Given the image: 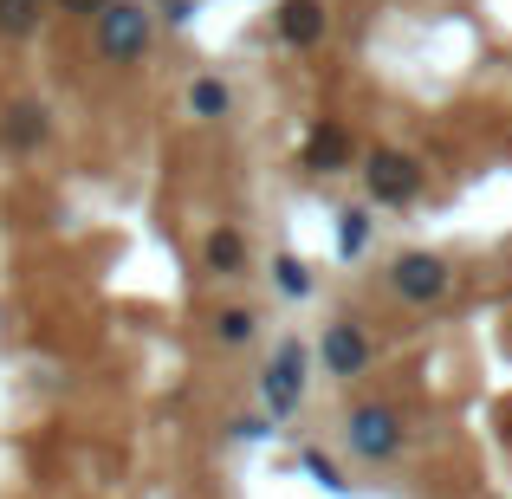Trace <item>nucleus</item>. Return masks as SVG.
Segmentation results:
<instances>
[{"label": "nucleus", "mask_w": 512, "mask_h": 499, "mask_svg": "<svg viewBox=\"0 0 512 499\" xmlns=\"http://www.w3.org/2000/svg\"><path fill=\"white\" fill-rule=\"evenodd\" d=\"M201 266H208L214 279H240L247 273V234H240V227H214V234L201 240Z\"/></svg>", "instance_id": "nucleus-10"}, {"label": "nucleus", "mask_w": 512, "mask_h": 499, "mask_svg": "<svg viewBox=\"0 0 512 499\" xmlns=\"http://www.w3.org/2000/svg\"><path fill=\"white\" fill-rule=\"evenodd\" d=\"M273 26H279V39H286L292 52H312L318 39H325V0H279Z\"/></svg>", "instance_id": "nucleus-8"}, {"label": "nucleus", "mask_w": 512, "mask_h": 499, "mask_svg": "<svg viewBox=\"0 0 512 499\" xmlns=\"http://www.w3.org/2000/svg\"><path fill=\"white\" fill-rule=\"evenodd\" d=\"M188 13H195V0H163V20H169V26H182Z\"/></svg>", "instance_id": "nucleus-19"}, {"label": "nucleus", "mask_w": 512, "mask_h": 499, "mask_svg": "<svg viewBox=\"0 0 512 499\" xmlns=\"http://www.w3.org/2000/svg\"><path fill=\"white\" fill-rule=\"evenodd\" d=\"M273 286L286 292V299H312V266H305L299 253H279L273 260Z\"/></svg>", "instance_id": "nucleus-14"}, {"label": "nucleus", "mask_w": 512, "mask_h": 499, "mask_svg": "<svg viewBox=\"0 0 512 499\" xmlns=\"http://www.w3.org/2000/svg\"><path fill=\"white\" fill-rule=\"evenodd\" d=\"M46 137H52V117L39 111V104H7V111H0V143H7L13 156L46 150Z\"/></svg>", "instance_id": "nucleus-9"}, {"label": "nucleus", "mask_w": 512, "mask_h": 499, "mask_svg": "<svg viewBox=\"0 0 512 499\" xmlns=\"http://www.w3.org/2000/svg\"><path fill=\"white\" fill-rule=\"evenodd\" d=\"M227 428H234L240 441H266V435H273V422H266V415H234Z\"/></svg>", "instance_id": "nucleus-17"}, {"label": "nucleus", "mask_w": 512, "mask_h": 499, "mask_svg": "<svg viewBox=\"0 0 512 499\" xmlns=\"http://www.w3.org/2000/svg\"><path fill=\"white\" fill-rule=\"evenodd\" d=\"M59 7H65V13H78V20H98V13H104V7H117V0H59Z\"/></svg>", "instance_id": "nucleus-18"}, {"label": "nucleus", "mask_w": 512, "mask_h": 499, "mask_svg": "<svg viewBox=\"0 0 512 499\" xmlns=\"http://www.w3.org/2000/svg\"><path fill=\"white\" fill-rule=\"evenodd\" d=\"M299 163L312 169V175H344L350 163H363V143H357V130H350V124L325 117V124H312V137H305Z\"/></svg>", "instance_id": "nucleus-7"}, {"label": "nucleus", "mask_w": 512, "mask_h": 499, "mask_svg": "<svg viewBox=\"0 0 512 499\" xmlns=\"http://www.w3.org/2000/svg\"><path fill=\"white\" fill-rule=\"evenodd\" d=\"M344 448L357 454V461L370 467H389L402 448H409V428H402V415L389 409V402H350L344 409Z\"/></svg>", "instance_id": "nucleus-2"}, {"label": "nucleus", "mask_w": 512, "mask_h": 499, "mask_svg": "<svg viewBox=\"0 0 512 499\" xmlns=\"http://www.w3.org/2000/svg\"><path fill=\"white\" fill-rule=\"evenodd\" d=\"M253 337H260V312H253V305H221V312H214V344L240 350V344H253Z\"/></svg>", "instance_id": "nucleus-11"}, {"label": "nucleus", "mask_w": 512, "mask_h": 499, "mask_svg": "<svg viewBox=\"0 0 512 499\" xmlns=\"http://www.w3.org/2000/svg\"><path fill=\"white\" fill-rule=\"evenodd\" d=\"M448 286H454V266L435 247H409L389 260V292L402 305H435V299H448Z\"/></svg>", "instance_id": "nucleus-3"}, {"label": "nucleus", "mask_w": 512, "mask_h": 499, "mask_svg": "<svg viewBox=\"0 0 512 499\" xmlns=\"http://www.w3.org/2000/svg\"><path fill=\"white\" fill-rule=\"evenodd\" d=\"M305 370H312V350H305L299 337H279L273 363L260 370V396H266V409H273V415H299V402H305Z\"/></svg>", "instance_id": "nucleus-4"}, {"label": "nucleus", "mask_w": 512, "mask_h": 499, "mask_svg": "<svg viewBox=\"0 0 512 499\" xmlns=\"http://www.w3.org/2000/svg\"><path fill=\"white\" fill-rule=\"evenodd\" d=\"M39 7H46V0H0V33H7V39H26L39 26Z\"/></svg>", "instance_id": "nucleus-15"}, {"label": "nucleus", "mask_w": 512, "mask_h": 499, "mask_svg": "<svg viewBox=\"0 0 512 499\" xmlns=\"http://www.w3.org/2000/svg\"><path fill=\"white\" fill-rule=\"evenodd\" d=\"M98 52L111 65H137L143 52H150V13L130 7V0H117V7L98 13Z\"/></svg>", "instance_id": "nucleus-6"}, {"label": "nucleus", "mask_w": 512, "mask_h": 499, "mask_svg": "<svg viewBox=\"0 0 512 499\" xmlns=\"http://www.w3.org/2000/svg\"><path fill=\"white\" fill-rule=\"evenodd\" d=\"M370 234H376L370 208H344V214H338V260H363V247H370Z\"/></svg>", "instance_id": "nucleus-13"}, {"label": "nucleus", "mask_w": 512, "mask_h": 499, "mask_svg": "<svg viewBox=\"0 0 512 499\" xmlns=\"http://www.w3.org/2000/svg\"><path fill=\"white\" fill-rule=\"evenodd\" d=\"M299 467H305V474H312L325 493H350V480L338 474V461H331V454H318V448H299Z\"/></svg>", "instance_id": "nucleus-16"}, {"label": "nucleus", "mask_w": 512, "mask_h": 499, "mask_svg": "<svg viewBox=\"0 0 512 499\" xmlns=\"http://www.w3.org/2000/svg\"><path fill=\"white\" fill-rule=\"evenodd\" d=\"M227 111H234V91H227L221 78H195V85H188V117H201V124H221Z\"/></svg>", "instance_id": "nucleus-12"}, {"label": "nucleus", "mask_w": 512, "mask_h": 499, "mask_svg": "<svg viewBox=\"0 0 512 499\" xmlns=\"http://www.w3.org/2000/svg\"><path fill=\"white\" fill-rule=\"evenodd\" d=\"M318 363H325V376H338V383H357V376H370V363H376L370 331H363L357 318H331L325 337H318Z\"/></svg>", "instance_id": "nucleus-5"}, {"label": "nucleus", "mask_w": 512, "mask_h": 499, "mask_svg": "<svg viewBox=\"0 0 512 499\" xmlns=\"http://www.w3.org/2000/svg\"><path fill=\"white\" fill-rule=\"evenodd\" d=\"M363 195H370V208H415L422 201V182H428V169L415 163L409 150H389V143H376V150H363Z\"/></svg>", "instance_id": "nucleus-1"}]
</instances>
